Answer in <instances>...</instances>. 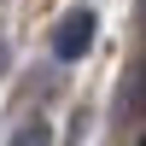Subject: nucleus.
<instances>
[{
	"label": "nucleus",
	"instance_id": "f257e3e1",
	"mask_svg": "<svg viewBox=\"0 0 146 146\" xmlns=\"http://www.w3.org/2000/svg\"><path fill=\"white\" fill-rule=\"evenodd\" d=\"M94 35H100V12L94 6H70L64 18H58V29H53V58H82L94 47Z\"/></svg>",
	"mask_w": 146,
	"mask_h": 146
},
{
	"label": "nucleus",
	"instance_id": "7ed1b4c3",
	"mask_svg": "<svg viewBox=\"0 0 146 146\" xmlns=\"http://www.w3.org/2000/svg\"><path fill=\"white\" fill-rule=\"evenodd\" d=\"M0 70H6V35H0Z\"/></svg>",
	"mask_w": 146,
	"mask_h": 146
},
{
	"label": "nucleus",
	"instance_id": "f03ea898",
	"mask_svg": "<svg viewBox=\"0 0 146 146\" xmlns=\"http://www.w3.org/2000/svg\"><path fill=\"white\" fill-rule=\"evenodd\" d=\"M6 146H53V129H47V123H23Z\"/></svg>",
	"mask_w": 146,
	"mask_h": 146
},
{
	"label": "nucleus",
	"instance_id": "20e7f679",
	"mask_svg": "<svg viewBox=\"0 0 146 146\" xmlns=\"http://www.w3.org/2000/svg\"><path fill=\"white\" fill-rule=\"evenodd\" d=\"M140 146H146V135H140Z\"/></svg>",
	"mask_w": 146,
	"mask_h": 146
}]
</instances>
